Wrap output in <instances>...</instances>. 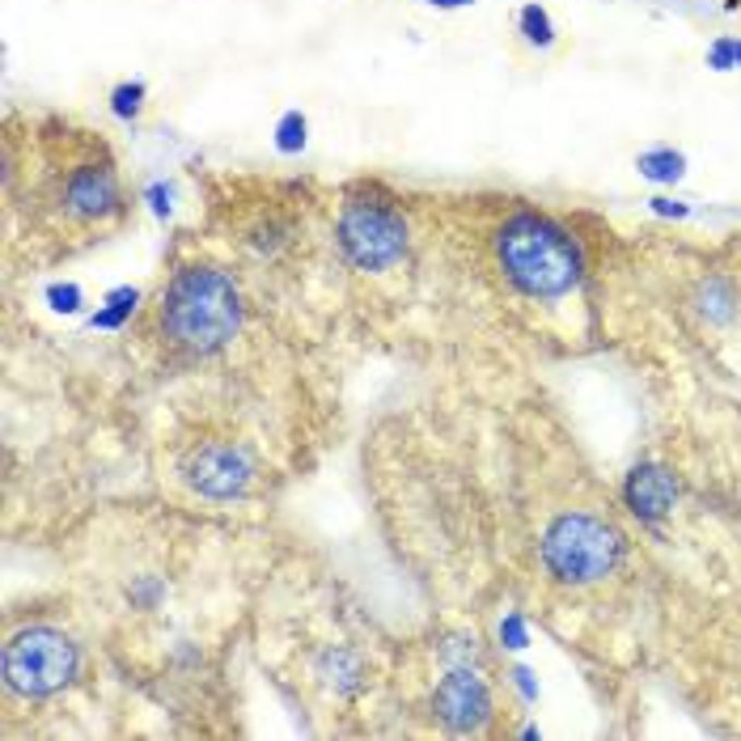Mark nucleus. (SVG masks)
<instances>
[{
    "instance_id": "f257e3e1",
    "label": "nucleus",
    "mask_w": 741,
    "mask_h": 741,
    "mask_svg": "<svg viewBox=\"0 0 741 741\" xmlns=\"http://www.w3.org/2000/svg\"><path fill=\"white\" fill-rule=\"evenodd\" d=\"M242 326V292L216 267H182L162 297V331L178 352L208 356Z\"/></svg>"
},
{
    "instance_id": "f03ea898",
    "label": "nucleus",
    "mask_w": 741,
    "mask_h": 741,
    "mask_svg": "<svg viewBox=\"0 0 741 741\" xmlns=\"http://www.w3.org/2000/svg\"><path fill=\"white\" fill-rule=\"evenodd\" d=\"M495 254L504 276L529 297H564L585 276L576 242L538 212H517L513 220H504Z\"/></svg>"
},
{
    "instance_id": "7ed1b4c3",
    "label": "nucleus",
    "mask_w": 741,
    "mask_h": 741,
    "mask_svg": "<svg viewBox=\"0 0 741 741\" xmlns=\"http://www.w3.org/2000/svg\"><path fill=\"white\" fill-rule=\"evenodd\" d=\"M619 555H623L619 529L589 513H564L542 534V564L564 585H594L601 576H610Z\"/></svg>"
},
{
    "instance_id": "20e7f679",
    "label": "nucleus",
    "mask_w": 741,
    "mask_h": 741,
    "mask_svg": "<svg viewBox=\"0 0 741 741\" xmlns=\"http://www.w3.org/2000/svg\"><path fill=\"white\" fill-rule=\"evenodd\" d=\"M76 666L81 653L69 635L56 628H31L13 635L4 648V686L26 700H47L76 678Z\"/></svg>"
},
{
    "instance_id": "39448f33",
    "label": "nucleus",
    "mask_w": 741,
    "mask_h": 741,
    "mask_svg": "<svg viewBox=\"0 0 741 741\" xmlns=\"http://www.w3.org/2000/svg\"><path fill=\"white\" fill-rule=\"evenodd\" d=\"M335 238H339V250H344V259L352 267L386 272L390 263H398L403 250H407V220L390 200L352 195L339 212Z\"/></svg>"
},
{
    "instance_id": "423d86ee",
    "label": "nucleus",
    "mask_w": 741,
    "mask_h": 741,
    "mask_svg": "<svg viewBox=\"0 0 741 741\" xmlns=\"http://www.w3.org/2000/svg\"><path fill=\"white\" fill-rule=\"evenodd\" d=\"M182 475H187V483L195 492L208 495V500H234V495H242L250 488L254 466H250L247 450H238V445H208L182 466Z\"/></svg>"
},
{
    "instance_id": "0eeeda50",
    "label": "nucleus",
    "mask_w": 741,
    "mask_h": 741,
    "mask_svg": "<svg viewBox=\"0 0 741 741\" xmlns=\"http://www.w3.org/2000/svg\"><path fill=\"white\" fill-rule=\"evenodd\" d=\"M437 716L454 729V733H475L488 725L492 716V695L483 686V678L470 670H450L437 686Z\"/></svg>"
},
{
    "instance_id": "6e6552de",
    "label": "nucleus",
    "mask_w": 741,
    "mask_h": 741,
    "mask_svg": "<svg viewBox=\"0 0 741 741\" xmlns=\"http://www.w3.org/2000/svg\"><path fill=\"white\" fill-rule=\"evenodd\" d=\"M64 208L76 220H106L123 208V191L110 162H85L72 170L64 182Z\"/></svg>"
},
{
    "instance_id": "1a4fd4ad",
    "label": "nucleus",
    "mask_w": 741,
    "mask_h": 741,
    "mask_svg": "<svg viewBox=\"0 0 741 741\" xmlns=\"http://www.w3.org/2000/svg\"><path fill=\"white\" fill-rule=\"evenodd\" d=\"M623 500H628V509H632L640 522H661V517H670L673 504H678V479H673V470L666 466H657V462H640L632 475H628V483H623Z\"/></svg>"
},
{
    "instance_id": "9d476101",
    "label": "nucleus",
    "mask_w": 741,
    "mask_h": 741,
    "mask_svg": "<svg viewBox=\"0 0 741 741\" xmlns=\"http://www.w3.org/2000/svg\"><path fill=\"white\" fill-rule=\"evenodd\" d=\"M136 306H141V292L132 288V284H123V288H110L103 301V310L89 318V326L94 331H119L128 318L136 314Z\"/></svg>"
},
{
    "instance_id": "9b49d317",
    "label": "nucleus",
    "mask_w": 741,
    "mask_h": 741,
    "mask_svg": "<svg viewBox=\"0 0 741 741\" xmlns=\"http://www.w3.org/2000/svg\"><path fill=\"white\" fill-rule=\"evenodd\" d=\"M635 170L648 178V182H678L686 175V157L673 153V148H648L635 157Z\"/></svg>"
},
{
    "instance_id": "f8f14e48",
    "label": "nucleus",
    "mask_w": 741,
    "mask_h": 741,
    "mask_svg": "<svg viewBox=\"0 0 741 741\" xmlns=\"http://www.w3.org/2000/svg\"><path fill=\"white\" fill-rule=\"evenodd\" d=\"M322 673H331L326 682L335 686V691H344V695H352L356 686H360V661H356L352 653H326L322 657Z\"/></svg>"
},
{
    "instance_id": "ddd939ff",
    "label": "nucleus",
    "mask_w": 741,
    "mask_h": 741,
    "mask_svg": "<svg viewBox=\"0 0 741 741\" xmlns=\"http://www.w3.org/2000/svg\"><path fill=\"white\" fill-rule=\"evenodd\" d=\"M306 141H310L306 115H301V110H284L280 123H276V148H280V153H301Z\"/></svg>"
},
{
    "instance_id": "4468645a",
    "label": "nucleus",
    "mask_w": 741,
    "mask_h": 741,
    "mask_svg": "<svg viewBox=\"0 0 741 741\" xmlns=\"http://www.w3.org/2000/svg\"><path fill=\"white\" fill-rule=\"evenodd\" d=\"M517 26H522L526 43H534V47H551V43H555V26H551V17H547L542 4H526L522 17H517Z\"/></svg>"
},
{
    "instance_id": "2eb2a0df",
    "label": "nucleus",
    "mask_w": 741,
    "mask_h": 741,
    "mask_svg": "<svg viewBox=\"0 0 741 741\" xmlns=\"http://www.w3.org/2000/svg\"><path fill=\"white\" fill-rule=\"evenodd\" d=\"M695 301H700V314L712 318V322H725V318L733 314V292L720 280L700 284V297H695Z\"/></svg>"
},
{
    "instance_id": "dca6fc26",
    "label": "nucleus",
    "mask_w": 741,
    "mask_h": 741,
    "mask_svg": "<svg viewBox=\"0 0 741 741\" xmlns=\"http://www.w3.org/2000/svg\"><path fill=\"white\" fill-rule=\"evenodd\" d=\"M144 106V85L141 81H123V85H115V94H110V110L119 115V119H136Z\"/></svg>"
},
{
    "instance_id": "f3484780",
    "label": "nucleus",
    "mask_w": 741,
    "mask_h": 741,
    "mask_svg": "<svg viewBox=\"0 0 741 741\" xmlns=\"http://www.w3.org/2000/svg\"><path fill=\"white\" fill-rule=\"evenodd\" d=\"M707 69L716 72L741 69V38H716V43L707 47Z\"/></svg>"
},
{
    "instance_id": "a211bd4d",
    "label": "nucleus",
    "mask_w": 741,
    "mask_h": 741,
    "mask_svg": "<svg viewBox=\"0 0 741 741\" xmlns=\"http://www.w3.org/2000/svg\"><path fill=\"white\" fill-rule=\"evenodd\" d=\"M47 306H51L56 314H76V310L85 306V292H81L76 284H51V288H47Z\"/></svg>"
},
{
    "instance_id": "6ab92c4d",
    "label": "nucleus",
    "mask_w": 741,
    "mask_h": 741,
    "mask_svg": "<svg viewBox=\"0 0 741 741\" xmlns=\"http://www.w3.org/2000/svg\"><path fill=\"white\" fill-rule=\"evenodd\" d=\"M500 640H504V648H517V653H522L529 644L526 619H522V614H504V619H500Z\"/></svg>"
},
{
    "instance_id": "aec40b11",
    "label": "nucleus",
    "mask_w": 741,
    "mask_h": 741,
    "mask_svg": "<svg viewBox=\"0 0 741 741\" xmlns=\"http://www.w3.org/2000/svg\"><path fill=\"white\" fill-rule=\"evenodd\" d=\"M144 200H148V208H153V216H162V220H166V216L175 212V204H170V200H175V191H170V182H148V191H144Z\"/></svg>"
},
{
    "instance_id": "412c9836",
    "label": "nucleus",
    "mask_w": 741,
    "mask_h": 741,
    "mask_svg": "<svg viewBox=\"0 0 741 741\" xmlns=\"http://www.w3.org/2000/svg\"><path fill=\"white\" fill-rule=\"evenodd\" d=\"M648 208L657 212V216H673V220L691 216V208H686V204H678V200H666V195H653V200H648Z\"/></svg>"
},
{
    "instance_id": "4be33fe9",
    "label": "nucleus",
    "mask_w": 741,
    "mask_h": 741,
    "mask_svg": "<svg viewBox=\"0 0 741 741\" xmlns=\"http://www.w3.org/2000/svg\"><path fill=\"white\" fill-rule=\"evenodd\" d=\"M513 678H517V686H522V695H526V700H538V686H534V673H529V670H513Z\"/></svg>"
},
{
    "instance_id": "5701e85b",
    "label": "nucleus",
    "mask_w": 741,
    "mask_h": 741,
    "mask_svg": "<svg viewBox=\"0 0 741 741\" xmlns=\"http://www.w3.org/2000/svg\"><path fill=\"white\" fill-rule=\"evenodd\" d=\"M157 594H162V589H157L153 581H148V585H141V589H136V598H141V601H153V598H157Z\"/></svg>"
},
{
    "instance_id": "b1692460",
    "label": "nucleus",
    "mask_w": 741,
    "mask_h": 741,
    "mask_svg": "<svg viewBox=\"0 0 741 741\" xmlns=\"http://www.w3.org/2000/svg\"><path fill=\"white\" fill-rule=\"evenodd\" d=\"M428 4H437V9H462V4H475V0H428Z\"/></svg>"
}]
</instances>
